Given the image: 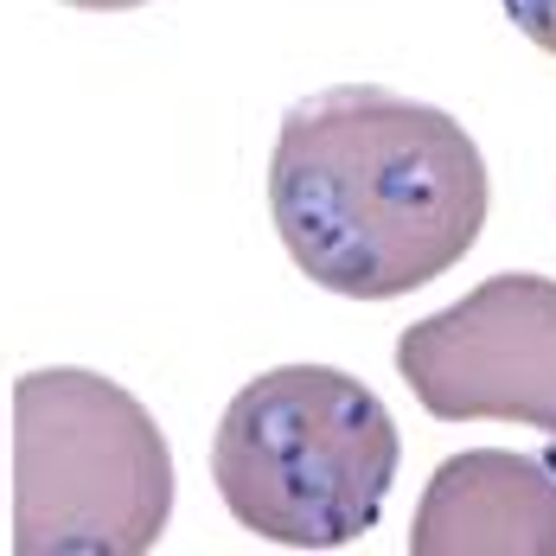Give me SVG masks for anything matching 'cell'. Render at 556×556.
<instances>
[{
    "label": "cell",
    "instance_id": "obj_1",
    "mask_svg": "<svg viewBox=\"0 0 556 556\" xmlns=\"http://www.w3.org/2000/svg\"><path fill=\"white\" fill-rule=\"evenodd\" d=\"M269 212L307 281L396 301L480 243L486 161L447 110L345 84L281 115Z\"/></svg>",
    "mask_w": 556,
    "mask_h": 556
},
{
    "label": "cell",
    "instance_id": "obj_2",
    "mask_svg": "<svg viewBox=\"0 0 556 556\" xmlns=\"http://www.w3.org/2000/svg\"><path fill=\"white\" fill-rule=\"evenodd\" d=\"M396 454L378 390L333 365H281L230 396L212 480L243 531L281 551H339L378 525Z\"/></svg>",
    "mask_w": 556,
    "mask_h": 556
},
{
    "label": "cell",
    "instance_id": "obj_3",
    "mask_svg": "<svg viewBox=\"0 0 556 556\" xmlns=\"http://www.w3.org/2000/svg\"><path fill=\"white\" fill-rule=\"evenodd\" d=\"M173 518V454L141 396L58 365L13 384V551L141 556Z\"/></svg>",
    "mask_w": 556,
    "mask_h": 556
},
{
    "label": "cell",
    "instance_id": "obj_4",
    "mask_svg": "<svg viewBox=\"0 0 556 556\" xmlns=\"http://www.w3.org/2000/svg\"><path fill=\"white\" fill-rule=\"evenodd\" d=\"M396 371L435 422H525L556 442V281L493 276L403 327Z\"/></svg>",
    "mask_w": 556,
    "mask_h": 556
},
{
    "label": "cell",
    "instance_id": "obj_5",
    "mask_svg": "<svg viewBox=\"0 0 556 556\" xmlns=\"http://www.w3.org/2000/svg\"><path fill=\"white\" fill-rule=\"evenodd\" d=\"M416 556H556V460L511 447L447 454L409 525Z\"/></svg>",
    "mask_w": 556,
    "mask_h": 556
},
{
    "label": "cell",
    "instance_id": "obj_6",
    "mask_svg": "<svg viewBox=\"0 0 556 556\" xmlns=\"http://www.w3.org/2000/svg\"><path fill=\"white\" fill-rule=\"evenodd\" d=\"M500 7H505V20L538 46V52L556 58V0H500Z\"/></svg>",
    "mask_w": 556,
    "mask_h": 556
},
{
    "label": "cell",
    "instance_id": "obj_7",
    "mask_svg": "<svg viewBox=\"0 0 556 556\" xmlns=\"http://www.w3.org/2000/svg\"><path fill=\"white\" fill-rule=\"evenodd\" d=\"M64 7H90V13H128V7H148V0H64Z\"/></svg>",
    "mask_w": 556,
    "mask_h": 556
}]
</instances>
